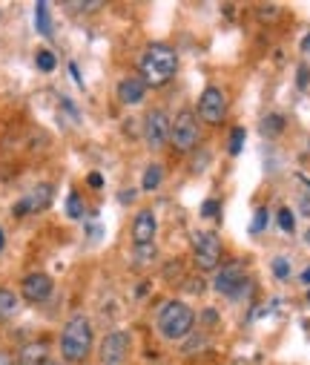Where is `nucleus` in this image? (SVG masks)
I'll use <instances>...</instances> for the list:
<instances>
[{
    "label": "nucleus",
    "mask_w": 310,
    "mask_h": 365,
    "mask_svg": "<svg viewBox=\"0 0 310 365\" xmlns=\"http://www.w3.org/2000/svg\"><path fill=\"white\" fill-rule=\"evenodd\" d=\"M87 184H89V187H95V190H101V187H104V176H101L98 170H92L89 176H87Z\"/></svg>",
    "instance_id": "bb28decb"
},
{
    "label": "nucleus",
    "mask_w": 310,
    "mask_h": 365,
    "mask_svg": "<svg viewBox=\"0 0 310 365\" xmlns=\"http://www.w3.org/2000/svg\"><path fill=\"white\" fill-rule=\"evenodd\" d=\"M195 325V311L181 302V299H170V302L161 305L158 311V331L164 334L167 340H184Z\"/></svg>",
    "instance_id": "7ed1b4c3"
},
{
    "label": "nucleus",
    "mask_w": 310,
    "mask_h": 365,
    "mask_svg": "<svg viewBox=\"0 0 310 365\" xmlns=\"http://www.w3.org/2000/svg\"><path fill=\"white\" fill-rule=\"evenodd\" d=\"M69 72H72V78H75V81H80V72H78V67H75V63L69 67Z\"/></svg>",
    "instance_id": "473e14b6"
},
{
    "label": "nucleus",
    "mask_w": 310,
    "mask_h": 365,
    "mask_svg": "<svg viewBox=\"0 0 310 365\" xmlns=\"http://www.w3.org/2000/svg\"><path fill=\"white\" fill-rule=\"evenodd\" d=\"M0 365H18V362H14V357L9 351H0Z\"/></svg>",
    "instance_id": "c756f323"
},
{
    "label": "nucleus",
    "mask_w": 310,
    "mask_h": 365,
    "mask_svg": "<svg viewBox=\"0 0 310 365\" xmlns=\"http://www.w3.org/2000/svg\"><path fill=\"white\" fill-rule=\"evenodd\" d=\"M43 365H60V362H55V360H46V362H43Z\"/></svg>",
    "instance_id": "c9c22d12"
},
{
    "label": "nucleus",
    "mask_w": 310,
    "mask_h": 365,
    "mask_svg": "<svg viewBox=\"0 0 310 365\" xmlns=\"http://www.w3.org/2000/svg\"><path fill=\"white\" fill-rule=\"evenodd\" d=\"M138 67H141V81L146 87H164L178 69V58H175V52L170 49V46L150 43L144 49Z\"/></svg>",
    "instance_id": "f257e3e1"
},
{
    "label": "nucleus",
    "mask_w": 310,
    "mask_h": 365,
    "mask_svg": "<svg viewBox=\"0 0 310 365\" xmlns=\"http://www.w3.org/2000/svg\"><path fill=\"white\" fill-rule=\"evenodd\" d=\"M18 365H23V362H18Z\"/></svg>",
    "instance_id": "4c0bfd02"
},
{
    "label": "nucleus",
    "mask_w": 310,
    "mask_h": 365,
    "mask_svg": "<svg viewBox=\"0 0 310 365\" xmlns=\"http://www.w3.org/2000/svg\"><path fill=\"white\" fill-rule=\"evenodd\" d=\"M192 256L201 271H216L221 262V239L213 230H201L192 236Z\"/></svg>",
    "instance_id": "20e7f679"
},
{
    "label": "nucleus",
    "mask_w": 310,
    "mask_h": 365,
    "mask_svg": "<svg viewBox=\"0 0 310 365\" xmlns=\"http://www.w3.org/2000/svg\"><path fill=\"white\" fill-rule=\"evenodd\" d=\"M158 233V219L153 210H138L133 219V242L135 247H150Z\"/></svg>",
    "instance_id": "9b49d317"
},
{
    "label": "nucleus",
    "mask_w": 310,
    "mask_h": 365,
    "mask_svg": "<svg viewBox=\"0 0 310 365\" xmlns=\"http://www.w3.org/2000/svg\"><path fill=\"white\" fill-rule=\"evenodd\" d=\"M296 84H299V89H307V84H310V69L305 67H299V72H296Z\"/></svg>",
    "instance_id": "a878e982"
},
{
    "label": "nucleus",
    "mask_w": 310,
    "mask_h": 365,
    "mask_svg": "<svg viewBox=\"0 0 310 365\" xmlns=\"http://www.w3.org/2000/svg\"><path fill=\"white\" fill-rule=\"evenodd\" d=\"M216 291L219 294H224L227 299H241V294H244V288H247V279H244V265L236 259V262H227V265H221V271L216 274Z\"/></svg>",
    "instance_id": "423d86ee"
},
{
    "label": "nucleus",
    "mask_w": 310,
    "mask_h": 365,
    "mask_svg": "<svg viewBox=\"0 0 310 365\" xmlns=\"http://www.w3.org/2000/svg\"><path fill=\"white\" fill-rule=\"evenodd\" d=\"M170 126H173V121L167 118V113L153 109V113L144 118V138H146V144H150L153 150H161L170 141Z\"/></svg>",
    "instance_id": "6e6552de"
},
{
    "label": "nucleus",
    "mask_w": 310,
    "mask_h": 365,
    "mask_svg": "<svg viewBox=\"0 0 310 365\" xmlns=\"http://www.w3.org/2000/svg\"><path fill=\"white\" fill-rule=\"evenodd\" d=\"M276 221H279V228H282L285 233H293V230H296V219H293L290 208H282L279 213H276Z\"/></svg>",
    "instance_id": "4be33fe9"
},
{
    "label": "nucleus",
    "mask_w": 310,
    "mask_h": 365,
    "mask_svg": "<svg viewBox=\"0 0 310 365\" xmlns=\"http://www.w3.org/2000/svg\"><path fill=\"white\" fill-rule=\"evenodd\" d=\"M129 354V334L126 331H112L101 340V362L104 365H121Z\"/></svg>",
    "instance_id": "1a4fd4ad"
},
{
    "label": "nucleus",
    "mask_w": 310,
    "mask_h": 365,
    "mask_svg": "<svg viewBox=\"0 0 310 365\" xmlns=\"http://www.w3.org/2000/svg\"><path fill=\"white\" fill-rule=\"evenodd\" d=\"M305 184H307V193L299 199V201H302V204H299V210H302L305 216H310V181H305Z\"/></svg>",
    "instance_id": "cd10ccee"
},
{
    "label": "nucleus",
    "mask_w": 310,
    "mask_h": 365,
    "mask_svg": "<svg viewBox=\"0 0 310 365\" xmlns=\"http://www.w3.org/2000/svg\"><path fill=\"white\" fill-rule=\"evenodd\" d=\"M46 357V342H29L23 351H21V362L23 365H43Z\"/></svg>",
    "instance_id": "2eb2a0df"
},
{
    "label": "nucleus",
    "mask_w": 310,
    "mask_h": 365,
    "mask_svg": "<svg viewBox=\"0 0 310 365\" xmlns=\"http://www.w3.org/2000/svg\"><path fill=\"white\" fill-rule=\"evenodd\" d=\"M161 181H164V167L161 164H150L144 170V179H141V187L146 190V193H153V190L161 187Z\"/></svg>",
    "instance_id": "dca6fc26"
},
{
    "label": "nucleus",
    "mask_w": 310,
    "mask_h": 365,
    "mask_svg": "<svg viewBox=\"0 0 310 365\" xmlns=\"http://www.w3.org/2000/svg\"><path fill=\"white\" fill-rule=\"evenodd\" d=\"M35 29L41 32L43 38L52 35V18H49V3H43V0L35 6Z\"/></svg>",
    "instance_id": "f3484780"
},
{
    "label": "nucleus",
    "mask_w": 310,
    "mask_h": 365,
    "mask_svg": "<svg viewBox=\"0 0 310 365\" xmlns=\"http://www.w3.org/2000/svg\"><path fill=\"white\" fill-rule=\"evenodd\" d=\"M262 133L265 135H279V133H285V118L282 115H267L262 121Z\"/></svg>",
    "instance_id": "a211bd4d"
},
{
    "label": "nucleus",
    "mask_w": 310,
    "mask_h": 365,
    "mask_svg": "<svg viewBox=\"0 0 310 365\" xmlns=\"http://www.w3.org/2000/svg\"><path fill=\"white\" fill-rule=\"evenodd\" d=\"M52 291H55V282L46 274H29L21 285V294L26 302H46V299L52 296Z\"/></svg>",
    "instance_id": "f8f14e48"
},
{
    "label": "nucleus",
    "mask_w": 310,
    "mask_h": 365,
    "mask_svg": "<svg viewBox=\"0 0 310 365\" xmlns=\"http://www.w3.org/2000/svg\"><path fill=\"white\" fill-rule=\"evenodd\" d=\"M55 196V187L52 184H38L29 196L21 199V204H14V216H26V213H41L52 204Z\"/></svg>",
    "instance_id": "9d476101"
},
{
    "label": "nucleus",
    "mask_w": 310,
    "mask_h": 365,
    "mask_svg": "<svg viewBox=\"0 0 310 365\" xmlns=\"http://www.w3.org/2000/svg\"><path fill=\"white\" fill-rule=\"evenodd\" d=\"M244 135H247V133H244L241 126H236V130L230 133V144H227L230 155H239V153H241V147H244Z\"/></svg>",
    "instance_id": "b1692460"
},
{
    "label": "nucleus",
    "mask_w": 310,
    "mask_h": 365,
    "mask_svg": "<svg viewBox=\"0 0 310 365\" xmlns=\"http://www.w3.org/2000/svg\"><path fill=\"white\" fill-rule=\"evenodd\" d=\"M146 95V84L141 81V78H124V81L118 84V101L133 107V104H141Z\"/></svg>",
    "instance_id": "ddd939ff"
},
{
    "label": "nucleus",
    "mask_w": 310,
    "mask_h": 365,
    "mask_svg": "<svg viewBox=\"0 0 310 365\" xmlns=\"http://www.w3.org/2000/svg\"><path fill=\"white\" fill-rule=\"evenodd\" d=\"M201 216H204V219H219V216H221V201H219V199H207V201L201 204Z\"/></svg>",
    "instance_id": "393cba45"
},
{
    "label": "nucleus",
    "mask_w": 310,
    "mask_h": 365,
    "mask_svg": "<svg viewBox=\"0 0 310 365\" xmlns=\"http://www.w3.org/2000/svg\"><path fill=\"white\" fill-rule=\"evenodd\" d=\"M302 52H310V32H307L305 41H302Z\"/></svg>",
    "instance_id": "2f4dec72"
},
{
    "label": "nucleus",
    "mask_w": 310,
    "mask_h": 365,
    "mask_svg": "<svg viewBox=\"0 0 310 365\" xmlns=\"http://www.w3.org/2000/svg\"><path fill=\"white\" fill-rule=\"evenodd\" d=\"M6 247V236H3V230H0V250Z\"/></svg>",
    "instance_id": "f704fd0d"
},
{
    "label": "nucleus",
    "mask_w": 310,
    "mask_h": 365,
    "mask_svg": "<svg viewBox=\"0 0 310 365\" xmlns=\"http://www.w3.org/2000/svg\"><path fill=\"white\" fill-rule=\"evenodd\" d=\"M216 316H219V313H216L213 308H210V311H204V322H207V325H216V322H219Z\"/></svg>",
    "instance_id": "c85d7f7f"
},
{
    "label": "nucleus",
    "mask_w": 310,
    "mask_h": 365,
    "mask_svg": "<svg viewBox=\"0 0 310 365\" xmlns=\"http://www.w3.org/2000/svg\"><path fill=\"white\" fill-rule=\"evenodd\" d=\"M302 282H305V285H310V267H307V271L302 274Z\"/></svg>",
    "instance_id": "72a5a7b5"
},
{
    "label": "nucleus",
    "mask_w": 310,
    "mask_h": 365,
    "mask_svg": "<svg viewBox=\"0 0 310 365\" xmlns=\"http://www.w3.org/2000/svg\"><path fill=\"white\" fill-rule=\"evenodd\" d=\"M199 118L210 126H216L227 118V95L219 87H207L199 98Z\"/></svg>",
    "instance_id": "0eeeda50"
},
{
    "label": "nucleus",
    "mask_w": 310,
    "mask_h": 365,
    "mask_svg": "<svg viewBox=\"0 0 310 365\" xmlns=\"http://www.w3.org/2000/svg\"><path fill=\"white\" fill-rule=\"evenodd\" d=\"M307 305H310V291H307Z\"/></svg>",
    "instance_id": "e433bc0d"
},
{
    "label": "nucleus",
    "mask_w": 310,
    "mask_h": 365,
    "mask_svg": "<svg viewBox=\"0 0 310 365\" xmlns=\"http://www.w3.org/2000/svg\"><path fill=\"white\" fill-rule=\"evenodd\" d=\"M170 141L184 153L199 144V118H195L192 109H181V113L175 115V121L170 126Z\"/></svg>",
    "instance_id": "39448f33"
},
{
    "label": "nucleus",
    "mask_w": 310,
    "mask_h": 365,
    "mask_svg": "<svg viewBox=\"0 0 310 365\" xmlns=\"http://www.w3.org/2000/svg\"><path fill=\"white\" fill-rule=\"evenodd\" d=\"M35 63H38V69L41 72H55V67H58V58L49 52V49H41L38 55H35Z\"/></svg>",
    "instance_id": "6ab92c4d"
},
{
    "label": "nucleus",
    "mask_w": 310,
    "mask_h": 365,
    "mask_svg": "<svg viewBox=\"0 0 310 365\" xmlns=\"http://www.w3.org/2000/svg\"><path fill=\"white\" fill-rule=\"evenodd\" d=\"M267 221H270L267 208H258V210L253 213V225H250V230H253V233H262V230L267 228Z\"/></svg>",
    "instance_id": "5701e85b"
},
{
    "label": "nucleus",
    "mask_w": 310,
    "mask_h": 365,
    "mask_svg": "<svg viewBox=\"0 0 310 365\" xmlns=\"http://www.w3.org/2000/svg\"><path fill=\"white\" fill-rule=\"evenodd\" d=\"M270 267H273V276H276V279H279V282L290 279V259H285V256H276Z\"/></svg>",
    "instance_id": "412c9836"
},
{
    "label": "nucleus",
    "mask_w": 310,
    "mask_h": 365,
    "mask_svg": "<svg viewBox=\"0 0 310 365\" xmlns=\"http://www.w3.org/2000/svg\"><path fill=\"white\" fill-rule=\"evenodd\" d=\"M133 196H135L133 190H124V193H121V201H124V204H126V201H133Z\"/></svg>",
    "instance_id": "7c9ffc66"
},
{
    "label": "nucleus",
    "mask_w": 310,
    "mask_h": 365,
    "mask_svg": "<svg viewBox=\"0 0 310 365\" xmlns=\"http://www.w3.org/2000/svg\"><path fill=\"white\" fill-rule=\"evenodd\" d=\"M21 308V299L12 288H0V322H9Z\"/></svg>",
    "instance_id": "4468645a"
},
{
    "label": "nucleus",
    "mask_w": 310,
    "mask_h": 365,
    "mask_svg": "<svg viewBox=\"0 0 310 365\" xmlns=\"http://www.w3.org/2000/svg\"><path fill=\"white\" fill-rule=\"evenodd\" d=\"M89 351H92V325L84 313H75L60 331V357L67 362H84Z\"/></svg>",
    "instance_id": "f03ea898"
},
{
    "label": "nucleus",
    "mask_w": 310,
    "mask_h": 365,
    "mask_svg": "<svg viewBox=\"0 0 310 365\" xmlns=\"http://www.w3.org/2000/svg\"><path fill=\"white\" fill-rule=\"evenodd\" d=\"M67 216L69 219H84V201H80V196L75 193V190L67 196Z\"/></svg>",
    "instance_id": "aec40b11"
}]
</instances>
